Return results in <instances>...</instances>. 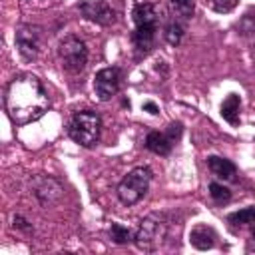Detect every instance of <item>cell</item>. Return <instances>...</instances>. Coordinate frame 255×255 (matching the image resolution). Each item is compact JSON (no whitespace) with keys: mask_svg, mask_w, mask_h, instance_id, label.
<instances>
[{"mask_svg":"<svg viewBox=\"0 0 255 255\" xmlns=\"http://www.w3.org/2000/svg\"><path fill=\"white\" fill-rule=\"evenodd\" d=\"M4 108L14 124L26 126L40 120L48 112L50 96L34 74H18L6 86Z\"/></svg>","mask_w":255,"mask_h":255,"instance_id":"cell-1","label":"cell"},{"mask_svg":"<svg viewBox=\"0 0 255 255\" xmlns=\"http://www.w3.org/2000/svg\"><path fill=\"white\" fill-rule=\"evenodd\" d=\"M133 24L135 30L131 34V44L137 56H147L155 46L157 26H159V10L151 2H137L133 6Z\"/></svg>","mask_w":255,"mask_h":255,"instance_id":"cell-2","label":"cell"},{"mask_svg":"<svg viewBox=\"0 0 255 255\" xmlns=\"http://www.w3.org/2000/svg\"><path fill=\"white\" fill-rule=\"evenodd\" d=\"M102 133V118L98 112L80 110L72 116L68 124V135L82 147H92L98 143Z\"/></svg>","mask_w":255,"mask_h":255,"instance_id":"cell-3","label":"cell"},{"mask_svg":"<svg viewBox=\"0 0 255 255\" xmlns=\"http://www.w3.org/2000/svg\"><path fill=\"white\" fill-rule=\"evenodd\" d=\"M151 169L147 165H137L133 167L118 185V199L124 205H135L149 189L151 183Z\"/></svg>","mask_w":255,"mask_h":255,"instance_id":"cell-4","label":"cell"},{"mask_svg":"<svg viewBox=\"0 0 255 255\" xmlns=\"http://www.w3.org/2000/svg\"><path fill=\"white\" fill-rule=\"evenodd\" d=\"M167 237V221L161 215H147L139 221L133 243L139 251H155Z\"/></svg>","mask_w":255,"mask_h":255,"instance_id":"cell-5","label":"cell"},{"mask_svg":"<svg viewBox=\"0 0 255 255\" xmlns=\"http://www.w3.org/2000/svg\"><path fill=\"white\" fill-rule=\"evenodd\" d=\"M58 58L66 72L80 74L88 64V48L78 36H66L58 44Z\"/></svg>","mask_w":255,"mask_h":255,"instance_id":"cell-6","label":"cell"},{"mask_svg":"<svg viewBox=\"0 0 255 255\" xmlns=\"http://www.w3.org/2000/svg\"><path fill=\"white\" fill-rule=\"evenodd\" d=\"M30 189L34 193V197L40 201V205L48 207L52 203H56L62 197V183L50 175H36L30 181Z\"/></svg>","mask_w":255,"mask_h":255,"instance_id":"cell-7","label":"cell"},{"mask_svg":"<svg viewBox=\"0 0 255 255\" xmlns=\"http://www.w3.org/2000/svg\"><path fill=\"white\" fill-rule=\"evenodd\" d=\"M16 40V48L20 52V56L24 60H36L38 52H40V28L32 26V24H24L16 30L14 34Z\"/></svg>","mask_w":255,"mask_h":255,"instance_id":"cell-8","label":"cell"},{"mask_svg":"<svg viewBox=\"0 0 255 255\" xmlns=\"http://www.w3.org/2000/svg\"><path fill=\"white\" fill-rule=\"evenodd\" d=\"M78 10L86 20L98 26H110L116 22V12L106 0H82L78 4Z\"/></svg>","mask_w":255,"mask_h":255,"instance_id":"cell-9","label":"cell"},{"mask_svg":"<svg viewBox=\"0 0 255 255\" xmlns=\"http://www.w3.org/2000/svg\"><path fill=\"white\" fill-rule=\"evenodd\" d=\"M120 82H122V72L120 68H104L96 74L94 78V92L98 96V100L108 102L112 100V96L118 94L120 90Z\"/></svg>","mask_w":255,"mask_h":255,"instance_id":"cell-10","label":"cell"},{"mask_svg":"<svg viewBox=\"0 0 255 255\" xmlns=\"http://www.w3.org/2000/svg\"><path fill=\"white\" fill-rule=\"evenodd\" d=\"M207 167L211 169V173L223 181H233L237 175V167L231 159L227 157H219V155H209L207 157Z\"/></svg>","mask_w":255,"mask_h":255,"instance_id":"cell-11","label":"cell"},{"mask_svg":"<svg viewBox=\"0 0 255 255\" xmlns=\"http://www.w3.org/2000/svg\"><path fill=\"white\" fill-rule=\"evenodd\" d=\"M215 239H217L215 231H213L209 225H203V223L195 225V227L189 231V243H191L195 249H199V251L211 249V247L215 245Z\"/></svg>","mask_w":255,"mask_h":255,"instance_id":"cell-12","label":"cell"},{"mask_svg":"<svg viewBox=\"0 0 255 255\" xmlns=\"http://www.w3.org/2000/svg\"><path fill=\"white\" fill-rule=\"evenodd\" d=\"M239 110H241V98H239L237 94H229V96L223 100V104H221V108H219V114H221V118H223L227 124L239 126Z\"/></svg>","mask_w":255,"mask_h":255,"instance_id":"cell-13","label":"cell"},{"mask_svg":"<svg viewBox=\"0 0 255 255\" xmlns=\"http://www.w3.org/2000/svg\"><path fill=\"white\" fill-rule=\"evenodd\" d=\"M145 147L155 153V155H167L173 147V141L165 135V133H159V131H149L147 137H145Z\"/></svg>","mask_w":255,"mask_h":255,"instance_id":"cell-14","label":"cell"},{"mask_svg":"<svg viewBox=\"0 0 255 255\" xmlns=\"http://www.w3.org/2000/svg\"><path fill=\"white\" fill-rule=\"evenodd\" d=\"M183 32H185V28H183V24L179 22V18H171V20L165 24L163 38H165V42H167L169 46H177V44L181 42V38H183Z\"/></svg>","mask_w":255,"mask_h":255,"instance_id":"cell-15","label":"cell"},{"mask_svg":"<svg viewBox=\"0 0 255 255\" xmlns=\"http://www.w3.org/2000/svg\"><path fill=\"white\" fill-rule=\"evenodd\" d=\"M235 30H237V34H241V36L255 34V10L245 12V14L239 18V22L235 24Z\"/></svg>","mask_w":255,"mask_h":255,"instance_id":"cell-16","label":"cell"},{"mask_svg":"<svg viewBox=\"0 0 255 255\" xmlns=\"http://www.w3.org/2000/svg\"><path fill=\"white\" fill-rule=\"evenodd\" d=\"M110 237H112L114 243H118V245H124V243L133 241L131 231H129L126 225H122V223H112V227H110Z\"/></svg>","mask_w":255,"mask_h":255,"instance_id":"cell-17","label":"cell"},{"mask_svg":"<svg viewBox=\"0 0 255 255\" xmlns=\"http://www.w3.org/2000/svg\"><path fill=\"white\" fill-rule=\"evenodd\" d=\"M209 195H211V199L215 201V203H227L229 199H231V191H229V187H225L223 183H219V181H211L209 183Z\"/></svg>","mask_w":255,"mask_h":255,"instance_id":"cell-18","label":"cell"},{"mask_svg":"<svg viewBox=\"0 0 255 255\" xmlns=\"http://www.w3.org/2000/svg\"><path fill=\"white\" fill-rule=\"evenodd\" d=\"M171 6L175 10V14L183 20H189L195 12V0H171Z\"/></svg>","mask_w":255,"mask_h":255,"instance_id":"cell-19","label":"cell"},{"mask_svg":"<svg viewBox=\"0 0 255 255\" xmlns=\"http://www.w3.org/2000/svg\"><path fill=\"white\" fill-rule=\"evenodd\" d=\"M227 219H229L231 223H235V225L253 223V221H255V207H245V209H239V211L231 213Z\"/></svg>","mask_w":255,"mask_h":255,"instance_id":"cell-20","label":"cell"},{"mask_svg":"<svg viewBox=\"0 0 255 255\" xmlns=\"http://www.w3.org/2000/svg\"><path fill=\"white\" fill-rule=\"evenodd\" d=\"M181 133H183V124H181V122H171V124L167 126V129H165V135H167L173 143L179 141Z\"/></svg>","mask_w":255,"mask_h":255,"instance_id":"cell-21","label":"cell"},{"mask_svg":"<svg viewBox=\"0 0 255 255\" xmlns=\"http://www.w3.org/2000/svg\"><path fill=\"white\" fill-rule=\"evenodd\" d=\"M237 2L239 0H213V8L221 14H225V12H231L237 6Z\"/></svg>","mask_w":255,"mask_h":255,"instance_id":"cell-22","label":"cell"},{"mask_svg":"<svg viewBox=\"0 0 255 255\" xmlns=\"http://www.w3.org/2000/svg\"><path fill=\"white\" fill-rule=\"evenodd\" d=\"M12 225H14V229H20V231H26V233H32V231H34L32 223H30L28 219H24L22 215H14Z\"/></svg>","mask_w":255,"mask_h":255,"instance_id":"cell-23","label":"cell"},{"mask_svg":"<svg viewBox=\"0 0 255 255\" xmlns=\"http://www.w3.org/2000/svg\"><path fill=\"white\" fill-rule=\"evenodd\" d=\"M141 110L147 112V114H151V116H157V114H159V108H157L153 102H143V104H141Z\"/></svg>","mask_w":255,"mask_h":255,"instance_id":"cell-24","label":"cell"},{"mask_svg":"<svg viewBox=\"0 0 255 255\" xmlns=\"http://www.w3.org/2000/svg\"><path fill=\"white\" fill-rule=\"evenodd\" d=\"M253 239H255V221H253Z\"/></svg>","mask_w":255,"mask_h":255,"instance_id":"cell-25","label":"cell"},{"mask_svg":"<svg viewBox=\"0 0 255 255\" xmlns=\"http://www.w3.org/2000/svg\"><path fill=\"white\" fill-rule=\"evenodd\" d=\"M253 56H255V44H253Z\"/></svg>","mask_w":255,"mask_h":255,"instance_id":"cell-26","label":"cell"}]
</instances>
